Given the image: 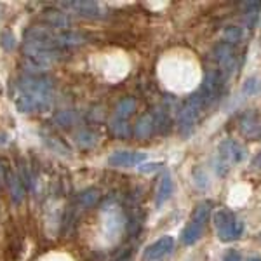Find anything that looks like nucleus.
I'll return each mask as SVG.
<instances>
[{
	"label": "nucleus",
	"mask_w": 261,
	"mask_h": 261,
	"mask_svg": "<svg viewBox=\"0 0 261 261\" xmlns=\"http://www.w3.org/2000/svg\"><path fill=\"white\" fill-rule=\"evenodd\" d=\"M223 86H225V77H223L221 71L211 70V71H207V73H205L204 82H202V86L199 89V94H200V98L204 99L205 108H207L209 105H213L214 101L220 98V94L223 91Z\"/></svg>",
	"instance_id": "6"
},
{
	"label": "nucleus",
	"mask_w": 261,
	"mask_h": 261,
	"mask_svg": "<svg viewBox=\"0 0 261 261\" xmlns=\"http://www.w3.org/2000/svg\"><path fill=\"white\" fill-rule=\"evenodd\" d=\"M98 199H99V192L96 190V188H87V190H84L82 193H79L77 204L81 205V207H92V205L98 202Z\"/></svg>",
	"instance_id": "16"
},
{
	"label": "nucleus",
	"mask_w": 261,
	"mask_h": 261,
	"mask_svg": "<svg viewBox=\"0 0 261 261\" xmlns=\"http://www.w3.org/2000/svg\"><path fill=\"white\" fill-rule=\"evenodd\" d=\"M223 37H225V42L233 44V42L242 40L244 32H242V28H239V27H228V28H225V32H223Z\"/></svg>",
	"instance_id": "20"
},
{
	"label": "nucleus",
	"mask_w": 261,
	"mask_h": 261,
	"mask_svg": "<svg viewBox=\"0 0 261 261\" xmlns=\"http://www.w3.org/2000/svg\"><path fill=\"white\" fill-rule=\"evenodd\" d=\"M211 207H213L211 202L204 200V202H200V204H197V207L193 209L192 220L185 226L183 233H181V242H183L185 246H192V244H195L202 237L209 216H211Z\"/></svg>",
	"instance_id": "2"
},
{
	"label": "nucleus",
	"mask_w": 261,
	"mask_h": 261,
	"mask_svg": "<svg viewBox=\"0 0 261 261\" xmlns=\"http://www.w3.org/2000/svg\"><path fill=\"white\" fill-rule=\"evenodd\" d=\"M117 261H130V256H129V254H125V256H122V258H119Z\"/></svg>",
	"instance_id": "27"
},
{
	"label": "nucleus",
	"mask_w": 261,
	"mask_h": 261,
	"mask_svg": "<svg viewBox=\"0 0 261 261\" xmlns=\"http://www.w3.org/2000/svg\"><path fill=\"white\" fill-rule=\"evenodd\" d=\"M174 247V239L166 235V237L159 239L153 244H150L148 247L143 252V261H159L162 259L164 256H167Z\"/></svg>",
	"instance_id": "8"
},
{
	"label": "nucleus",
	"mask_w": 261,
	"mask_h": 261,
	"mask_svg": "<svg viewBox=\"0 0 261 261\" xmlns=\"http://www.w3.org/2000/svg\"><path fill=\"white\" fill-rule=\"evenodd\" d=\"M204 110H205V105H204V99L200 98L199 92L192 94L190 98L185 101V105L181 107L179 115H178V129L183 136L192 134V130L195 129L197 122H199Z\"/></svg>",
	"instance_id": "3"
},
{
	"label": "nucleus",
	"mask_w": 261,
	"mask_h": 261,
	"mask_svg": "<svg viewBox=\"0 0 261 261\" xmlns=\"http://www.w3.org/2000/svg\"><path fill=\"white\" fill-rule=\"evenodd\" d=\"M14 37H12L11 32H4L2 33V47L6 50H12V47H14Z\"/></svg>",
	"instance_id": "21"
},
{
	"label": "nucleus",
	"mask_w": 261,
	"mask_h": 261,
	"mask_svg": "<svg viewBox=\"0 0 261 261\" xmlns=\"http://www.w3.org/2000/svg\"><path fill=\"white\" fill-rule=\"evenodd\" d=\"M256 89V81L254 79H249V81L246 82V86H244V92H247V94H249V92H252Z\"/></svg>",
	"instance_id": "24"
},
{
	"label": "nucleus",
	"mask_w": 261,
	"mask_h": 261,
	"mask_svg": "<svg viewBox=\"0 0 261 261\" xmlns=\"http://www.w3.org/2000/svg\"><path fill=\"white\" fill-rule=\"evenodd\" d=\"M146 161V153L143 151H129V150H122V151H113L108 157V166L112 167H134L140 166Z\"/></svg>",
	"instance_id": "7"
},
{
	"label": "nucleus",
	"mask_w": 261,
	"mask_h": 261,
	"mask_svg": "<svg viewBox=\"0 0 261 261\" xmlns=\"http://www.w3.org/2000/svg\"><path fill=\"white\" fill-rule=\"evenodd\" d=\"M246 157V151L237 141L233 140H225L220 145L218 150V161H216V172L220 176H225L230 171V167H233L235 164L242 162Z\"/></svg>",
	"instance_id": "5"
},
{
	"label": "nucleus",
	"mask_w": 261,
	"mask_h": 261,
	"mask_svg": "<svg viewBox=\"0 0 261 261\" xmlns=\"http://www.w3.org/2000/svg\"><path fill=\"white\" fill-rule=\"evenodd\" d=\"M40 19L53 30H68V27H71V18L60 9H45L40 14Z\"/></svg>",
	"instance_id": "9"
},
{
	"label": "nucleus",
	"mask_w": 261,
	"mask_h": 261,
	"mask_svg": "<svg viewBox=\"0 0 261 261\" xmlns=\"http://www.w3.org/2000/svg\"><path fill=\"white\" fill-rule=\"evenodd\" d=\"M134 136L140 138V140H146L150 138L151 134L155 133V120H153V115L151 113H145L143 117H140L134 125Z\"/></svg>",
	"instance_id": "12"
},
{
	"label": "nucleus",
	"mask_w": 261,
	"mask_h": 261,
	"mask_svg": "<svg viewBox=\"0 0 261 261\" xmlns=\"http://www.w3.org/2000/svg\"><path fill=\"white\" fill-rule=\"evenodd\" d=\"M162 164L161 162H150V164H145V166L140 167V172H153L161 167Z\"/></svg>",
	"instance_id": "23"
},
{
	"label": "nucleus",
	"mask_w": 261,
	"mask_h": 261,
	"mask_svg": "<svg viewBox=\"0 0 261 261\" xmlns=\"http://www.w3.org/2000/svg\"><path fill=\"white\" fill-rule=\"evenodd\" d=\"M44 141H45V145L49 146L53 151H56V153H61V155H68V151L70 148L68 146L63 143L60 138H54V136H45L44 138Z\"/></svg>",
	"instance_id": "19"
},
{
	"label": "nucleus",
	"mask_w": 261,
	"mask_h": 261,
	"mask_svg": "<svg viewBox=\"0 0 261 261\" xmlns=\"http://www.w3.org/2000/svg\"><path fill=\"white\" fill-rule=\"evenodd\" d=\"M134 112H136V99L124 98V99H120L115 107V119L127 120Z\"/></svg>",
	"instance_id": "14"
},
{
	"label": "nucleus",
	"mask_w": 261,
	"mask_h": 261,
	"mask_svg": "<svg viewBox=\"0 0 261 261\" xmlns=\"http://www.w3.org/2000/svg\"><path fill=\"white\" fill-rule=\"evenodd\" d=\"M77 120H79V113L73 110H63L60 113H56V117H54L56 125H61V127H68V125L75 124Z\"/></svg>",
	"instance_id": "17"
},
{
	"label": "nucleus",
	"mask_w": 261,
	"mask_h": 261,
	"mask_svg": "<svg viewBox=\"0 0 261 261\" xmlns=\"http://www.w3.org/2000/svg\"><path fill=\"white\" fill-rule=\"evenodd\" d=\"M223 261H242V256L237 249H228L223 254Z\"/></svg>",
	"instance_id": "22"
},
{
	"label": "nucleus",
	"mask_w": 261,
	"mask_h": 261,
	"mask_svg": "<svg viewBox=\"0 0 261 261\" xmlns=\"http://www.w3.org/2000/svg\"><path fill=\"white\" fill-rule=\"evenodd\" d=\"M61 7L75 9L77 14L84 16V18H99L101 16V7L96 2H65L61 4Z\"/></svg>",
	"instance_id": "11"
},
{
	"label": "nucleus",
	"mask_w": 261,
	"mask_h": 261,
	"mask_svg": "<svg viewBox=\"0 0 261 261\" xmlns=\"http://www.w3.org/2000/svg\"><path fill=\"white\" fill-rule=\"evenodd\" d=\"M6 172H7V167L4 166V162H2V159H0V185L6 181Z\"/></svg>",
	"instance_id": "25"
},
{
	"label": "nucleus",
	"mask_w": 261,
	"mask_h": 261,
	"mask_svg": "<svg viewBox=\"0 0 261 261\" xmlns=\"http://www.w3.org/2000/svg\"><path fill=\"white\" fill-rule=\"evenodd\" d=\"M172 190H174L172 178H171L169 174H164L162 178H161V183H159L157 195H155V204H157V207H161L162 204H166V202L171 199Z\"/></svg>",
	"instance_id": "13"
},
{
	"label": "nucleus",
	"mask_w": 261,
	"mask_h": 261,
	"mask_svg": "<svg viewBox=\"0 0 261 261\" xmlns=\"http://www.w3.org/2000/svg\"><path fill=\"white\" fill-rule=\"evenodd\" d=\"M247 261H261L259 256H251V258H247Z\"/></svg>",
	"instance_id": "28"
},
{
	"label": "nucleus",
	"mask_w": 261,
	"mask_h": 261,
	"mask_svg": "<svg viewBox=\"0 0 261 261\" xmlns=\"http://www.w3.org/2000/svg\"><path fill=\"white\" fill-rule=\"evenodd\" d=\"M75 141H77V145L81 146V148L89 150L92 146H96V143H98V134L92 133L89 129H82L75 134Z\"/></svg>",
	"instance_id": "15"
},
{
	"label": "nucleus",
	"mask_w": 261,
	"mask_h": 261,
	"mask_svg": "<svg viewBox=\"0 0 261 261\" xmlns=\"http://www.w3.org/2000/svg\"><path fill=\"white\" fill-rule=\"evenodd\" d=\"M213 220L221 242H233L244 233V223L228 209H220Z\"/></svg>",
	"instance_id": "4"
},
{
	"label": "nucleus",
	"mask_w": 261,
	"mask_h": 261,
	"mask_svg": "<svg viewBox=\"0 0 261 261\" xmlns=\"http://www.w3.org/2000/svg\"><path fill=\"white\" fill-rule=\"evenodd\" d=\"M110 129L117 138H129V134H130V127H129L127 120H120V119H115V117H113L110 122Z\"/></svg>",
	"instance_id": "18"
},
{
	"label": "nucleus",
	"mask_w": 261,
	"mask_h": 261,
	"mask_svg": "<svg viewBox=\"0 0 261 261\" xmlns=\"http://www.w3.org/2000/svg\"><path fill=\"white\" fill-rule=\"evenodd\" d=\"M54 103V82L45 75H24L16 81L14 105L21 113L47 112Z\"/></svg>",
	"instance_id": "1"
},
{
	"label": "nucleus",
	"mask_w": 261,
	"mask_h": 261,
	"mask_svg": "<svg viewBox=\"0 0 261 261\" xmlns=\"http://www.w3.org/2000/svg\"><path fill=\"white\" fill-rule=\"evenodd\" d=\"M251 166L254 167V169H261V151L258 155H256L254 159H252V162H251Z\"/></svg>",
	"instance_id": "26"
},
{
	"label": "nucleus",
	"mask_w": 261,
	"mask_h": 261,
	"mask_svg": "<svg viewBox=\"0 0 261 261\" xmlns=\"http://www.w3.org/2000/svg\"><path fill=\"white\" fill-rule=\"evenodd\" d=\"M6 185H7V188H9L12 202H14V204H21L23 199H24V193H27V188H24V185H23V181H21L19 174H16V172L7 169V172H6Z\"/></svg>",
	"instance_id": "10"
}]
</instances>
